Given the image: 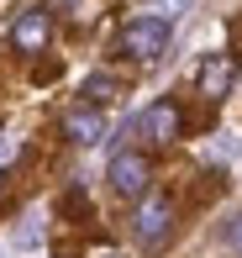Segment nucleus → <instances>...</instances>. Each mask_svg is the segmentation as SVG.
<instances>
[{
  "instance_id": "7ed1b4c3",
  "label": "nucleus",
  "mask_w": 242,
  "mask_h": 258,
  "mask_svg": "<svg viewBox=\"0 0 242 258\" xmlns=\"http://www.w3.org/2000/svg\"><path fill=\"white\" fill-rule=\"evenodd\" d=\"M147 174H153V169H147L142 153H116V158H111V184H116L121 195H142L147 190Z\"/></svg>"
},
{
  "instance_id": "423d86ee",
  "label": "nucleus",
  "mask_w": 242,
  "mask_h": 258,
  "mask_svg": "<svg viewBox=\"0 0 242 258\" xmlns=\"http://www.w3.org/2000/svg\"><path fill=\"white\" fill-rule=\"evenodd\" d=\"M137 126H142L153 143H174V137H179V111L169 100H158V105H147V111L137 116Z\"/></svg>"
},
{
  "instance_id": "2eb2a0df",
  "label": "nucleus",
  "mask_w": 242,
  "mask_h": 258,
  "mask_svg": "<svg viewBox=\"0 0 242 258\" xmlns=\"http://www.w3.org/2000/svg\"><path fill=\"white\" fill-rule=\"evenodd\" d=\"M0 258H11V253H0Z\"/></svg>"
},
{
  "instance_id": "6e6552de",
  "label": "nucleus",
  "mask_w": 242,
  "mask_h": 258,
  "mask_svg": "<svg viewBox=\"0 0 242 258\" xmlns=\"http://www.w3.org/2000/svg\"><path fill=\"white\" fill-rule=\"evenodd\" d=\"M111 90H116V85H111V74H90V79H85V95H95V100H111Z\"/></svg>"
},
{
  "instance_id": "ddd939ff",
  "label": "nucleus",
  "mask_w": 242,
  "mask_h": 258,
  "mask_svg": "<svg viewBox=\"0 0 242 258\" xmlns=\"http://www.w3.org/2000/svg\"><path fill=\"white\" fill-rule=\"evenodd\" d=\"M0 190H6V174H0Z\"/></svg>"
},
{
  "instance_id": "20e7f679",
  "label": "nucleus",
  "mask_w": 242,
  "mask_h": 258,
  "mask_svg": "<svg viewBox=\"0 0 242 258\" xmlns=\"http://www.w3.org/2000/svg\"><path fill=\"white\" fill-rule=\"evenodd\" d=\"M48 32H53V21H48V11H21L16 16V27H11V42H16L21 53H37L42 42H48Z\"/></svg>"
},
{
  "instance_id": "f257e3e1",
  "label": "nucleus",
  "mask_w": 242,
  "mask_h": 258,
  "mask_svg": "<svg viewBox=\"0 0 242 258\" xmlns=\"http://www.w3.org/2000/svg\"><path fill=\"white\" fill-rule=\"evenodd\" d=\"M121 48L132 53V58H142V63H153V58L169 48V21H164V16H137V21H126V27H121Z\"/></svg>"
},
{
  "instance_id": "9d476101",
  "label": "nucleus",
  "mask_w": 242,
  "mask_h": 258,
  "mask_svg": "<svg viewBox=\"0 0 242 258\" xmlns=\"http://www.w3.org/2000/svg\"><path fill=\"white\" fill-rule=\"evenodd\" d=\"M58 6H68V16H74V21H85L90 11H95V0H58Z\"/></svg>"
},
{
  "instance_id": "9b49d317",
  "label": "nucleus",
  "mask_w": 242,
  "mask_h": 258,
  "mask_svg": "<svg viewBox=\"0 0 242 258\" xmlns=\"http://www.w3.org/2000/svg\"><path fill=\"white\" fill-rule=\"evenodd\" d=\"M226 242H232V248L242 253V216H232V221H226Z\"/></svg>"
},
{
  "instance_id": "f8f14e48",
  "label": "nucleus",
  "mask_w": 242,
  "mask_h": 258,
  "mask_svg": "<svg viewBox=\"0 0 242 258\" xmlns=\"http://www.w3.org/2000/svg\"><path fill=\"white\" fill-rule=\"evenodd\" d=\"M158 6H164V11H184L190 0H158Z\"/></svg>"
},
{
  "instance_id": "f03ea898",
  "label": "nucleus",
  "mask_w": 242,
  "mask_h": 258,
  "mask_svg": "<svg viewBox=\"0 0 242 258\" xmlns=\"http://www.w3.org/2000/svg\"><path fill=\"white\" fill-rule=\"evenodd\" d=\"M169 221H174V211H169V195H147V201L132 211V237L142 242V248H158V242L169 237Z\"/></svg>"
},
{
  "instance_id": "1a4fd4ad",
  "label": "nucleus",
  "mask_w": 242,
  "mask_h": 258,
  "mask_svg": "<svg viewBox=\"0 0 242 258\" xmlns=\"http://www.w3.org/2000/svg\"><path fill=\"white\" fill-rule=\"evenodd\" d=\"M37 221H42V216H27V221H21V232H16V242H21V248H32V242H37V232H42Z\"/></svg>"
},
{
  "instance_id": "4468645a",
  "label": "nucleus",
  "mask_w": 242,
  "mask_h": 258,
  "mask_svg": "<svg viewBox=\"0 0 242 258\" xmlns=\"http://www.w3.org/2000/svg\"><path fill=\"white\" fill-rule=\"evenodd\" d=\"M106 258H116V253H106Z\"/></svg>"
},
{
  "instance_id": "39448f33",
  "label": "nucleus",
  "mask_w": 242,
  "mask_h": 258,
  "mask_svg": "<svg viewBox=\"0 0 242 258\" xmlns=\"http://www.w3.org/2000/svg\"><path fill=\"white\" fill-rule=\"evenodd\" d=\"M63 132L74 137V143H85V148H95L100 137H106V116H100L95 105H79V111H68V116H63Z\"/></svg>"
},
{
  "instance_id": "0eeeda50",
  "label": "nucleus",
  "mask_w": 242,
  "mask_h": 258,
  "mask_svg": "<svg viewBox=\"0 0 242 258\" xmlns=\"http://www.w3.org/2000/svg\"><path fill=\"white\" fill-rule=\"evenodd\" d=\"M200 90L205 95H226V90H232V63H226V58H211V63L200 69Z\"/></svg>"
}]
</instances>
